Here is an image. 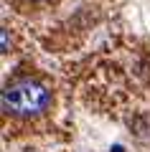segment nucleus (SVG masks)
Masks as SVG:
<instances>
[{
    "label": "nucleus",
    "mask_w": 150,
    "mask_h": 152,
    "mask_svg": "<svg viewBox=\"0 0 150 152\" xmlns=\"http://www.w3.org/2000/svg\"><path fill=\"white\" fill-rule=\"evenodd\" d=\"M0 36H3V53H8V48H10V36H8L5 28H3V33H0Z\"/></svg>",
    "instance_id": "f03ea898"
},
{
    "label": "nucleus",
    "mask_w": 150,
    "mask_h": 152,
    "mask_svg": "<svg viewBox=\"0 0 150 152\" xmlns=\"http://www.w3.org/2000/svg\"><path fill=\"white\" fill-rule=\"evenodd\" d=\"M3 112L8 117H18V119H31L38 117L48 109L51 104V91L43 86L41 81L31 79V76H18L3 89Z\"/></svg>",
    "instance_id": "f257e3e1"
},
{
    "label": "nucleus",
    "mask_w": 150,
    "mask_h": 152,
    "mask_svg": "<svg viewBox=\"0 0 150 152\" xmlns=\"http://www.w3.org/2000/svg\"><path fill=\"white\" fill-rule=\"evenodd\" d=\"M28 3H48V0H28Z\"/></svg>",
    "instance_id": "7ed1b4c3"
}]
</instances>
